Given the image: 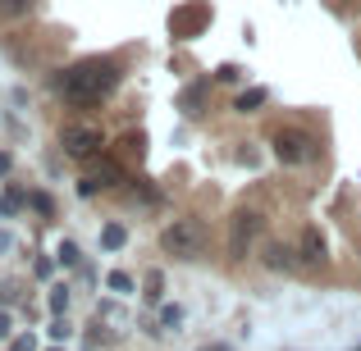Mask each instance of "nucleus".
Masks as SVG:
<instances>
[{
  "label": "nucleus",
  "mask_w": 361,
  "mask_h": 351,
  "mask_svg": "<svg viewBox=\"0 0 361 351\" xmlns=\"http://www.w3.org/2000/svg\"><path fill=\"white\" fill-rule=\"evenodd\" d=\"M123 242H128V233H123V224H106V229H101V246H106V251H119Z\"/></svg>",
  "instance_id": "nucleus-9"
},
{
  "label": "nucleus",
  "mask_w": 361,
  "mask_h": 351,
  "mask_svg": "<svg viewBox=\"0 0 361 351\" xmlns=\"http://www.w3.org/2000/svg\"><path fill=\"white\" fill-rule=\"evenodd\" d=\"M27 5H32V0H0V14L18 18V14H27Z\"/></svg>",
  "instance_id": "nucleus-14"
},
{
  "label": "nucleus",
  "mask_w": 361,
  "mask_h": 351,
  "mask_svg": "<svg viewBox=\"0 0 361 351\" xmlns=\"http://www.w3.org/2000/svg\"><path fill=\"white\" fill-rule=\"evenodd\" d=\"M261 106H265V87H252V91H243V96L233 101L238 115H252V110H261Z\"/></svg>",
  "instance_id": "nucleus-8"
},
{
  "label": "nucleus",
  "mask_w": 361,
  "mask_h": 351,
  "mask_svg": "<svg viewBox=\"0 0 361 351\" xmlns=\"http://www.w3.org/2000/svg\"><path fill=\"white\" fill-rule=\"evenodd\" d=\"M202 351H233L229 343H211V347H202Z\"/></svg>",
  "instance_id": "nucleus-22"
},
{
  "label": "nucleus",
  "mask_w": 361,
  "mask_h": 351,
  "mask_svg": "<svg viewBox=\"0 0 361 351\" xmlns=\"http://www.w3.org/2000/svg\"><path fill=\"white\" fill-rule=\"evenodd\" d=\"M9 210H14V201H5V196H0V219H5Z\"/></svg>",
  "instance_id": "nucleus-21"
},
{
  "label": "nucleus",
  "mask_w": 361,
  "mask_h": 351,
  "mask_svg": "<svg viewBox=\"0 0 361 351\" xmlns=\"http://www.w3.org/2000/svg\"><path fill=\"white\" fill-rule=\"evenodd\" d=\"M106 288H110V292H119V297H128V292H133V279H128L123 269H115V274L106 279Z\"/></svg>",
  "instance_id": "nucleus-10"
},
{
  "label": "nucleus",
  "mask_w": 361,
  "mask_h": 351,
  "mask_svg": "<svg viewBox=\"0 0 361 351\" xmlns=\"http://www.w3.org/2000/svg\"><path fill=\"white\" fill-rule=\"evenodd\" d=\"M302 260H311V264H320V260H325V237H320L316 229H307V233H302Z\"/></svg>",
  "instance_id": "nucleus-6"
},
{
  "label": "nucleus",
  "mask_w": 361,
  "mask_h": 351,
  "mask_svg": "<svg viewBox=\"0 0 361 351\" xmlns=\"http://www.w3.org/2000/svg\"><path fill=\"white\" fill-rule=\"evenodd\" d=\"M9 251H14V233L0 229V255H9Z\"/></svg>",
  "instance_id": "nucleus-18"
},
{
  "label": "nucleus",
  "mask_w": 361,
  "mask_h": 351,
  "mask_svg": "<svg viewBox=\"0 0 361 351\" xmlns=\"http://www.w3.org/2000/svg\"><path fill=\"white\" fill-rule=\"evenodd\" d=\"M142 297L160 301V297H165V279H160V274H147V292H142Z\"/></svg>",
  "instance_id": "nucleus-11"
},
{
  "label": "nucleus",
  "mask_w": 361,
  "mask_h": 351,
  "mask_svg": "<svg viewBox=\"0 0 361 351\" xmlns=\"http://www.w3.org/2000/svg\"><path fill=\"white\" fill-rule=\"evenodd\" d=\"M51 351H60V347H51Z\"/></svg>",
  "instance_id": "nucleus-23"
},
{
  "label": "nucleus",
  "mask_w": 361,
  "mask_h": 351,
  "mask_svg": "<svg viewBox=\"0 0 361 351\" xmlns=\"http://www.w3.org/2000/svg\"><path fill=\"white\" fill-rule=\"evenodd\" d=\"M256 233H261V215H252V210L233 215V233H229V255H233V260H243V255H247V246H252Z\"/></svg>",
  "instance_id": "nucleus-5"
},
{
  "label": "nucleus",
  "mask_w": 361,
  "mask_h": 351,
  "mask_svg": "<svg viewBox=\"0 0 361 351\" xmlns=\"http://www.w3.org/2000/svg\"><path fill=\"white\" fill-rule=\"evenodd\" d=\"M51 338H55V343H64V338H69V324H64L60 315H55V324H51Z\"/></svg>",
  "instance_id": "nucleus-17"
},
{
  "label": "nucleus",
  "mask_w": 361,
  "mask_h": 351,
  "mask_svg": "<svg viewBox=\"0 0 361 351\" xmlns=\"http://www.w3.org/2000/svg\"><path fill=\"white\" fill-rule=\"evenodd\" d=\"M55 87H60V96L69 106H97V101H106L119 87V64L115 60H82L73 69H64L55 78Z\"/></svg>",
  "instance_id": "nucleus-1"
},
{
  "label": "nucleus",
  "mask_w": 361,
  "mask_h": 351,
  "mask_svg": "<svg viewBox=\"0 0 361 351\" xmlns=\"http://www.w3.org/2000/svg\"><path fill=\"white\" fill-rule=\"evenodd\" d=\"M9 351H37V338L32 333H18L14 343H9Z\"/></svg>",
  "instance_id": "nucleus-15"
},
{
  "label": "nucleus",
  "mask_w": 361,
  "mask_h": 351,
  "mask_svg": "<svg viewBox=\"0 0 361 351\" xmlns=\"http://www.w3.org/2000/svg\"><path fill=\"white\" fill-rule=\"evenodd\" d=\"M160 319L174 328V324H183V310H178V306H165V310H160Z\"/></svg>",
  "instance_id": "nucleus-16"
},
{
  "label": "nucleus",
  "mask_w": 361,
  "mask_h": 351,
  "mask_svg": "<svg viewBox=\"0 0 361 351\" xmlns=\"http://www.w3.org/2000/svg\"><path fill=\"white\" fill-rule=\"evenodd\" d=\"M274 160L279 165H307V160H316V141L298 128H283L274 132Z\"/></svg>",
  "instance_id": "nucleus-3"
},
{
  "label": "nucleus",
  "mask_w": 361,
  "mask_h": 351,
  "mask_svg": "<svg viewBox=\"0 0 361 351\" xmlns=\"http://www.w3.org/2000/svg\"><path fill=\"white\" fill-rule=\"evenodd\" d=\"M9 169H14V160H9V151H0V178H5Z\"/></svg>",
  "instance_id": "nucleus-20"
},
{
  "label": "nucleus",
  "mask_w": 361,
  "mask_h": 351,
  "mask_svg": "<svg viewBox=\"0 0 361 351\" xmlns=\"http://www.w3.org/2000/svg\"><path fill=\"white\" fill-rule=\"evenodd\" d=\"M51 310H55V315L69 310V288H51Z\"/></svg>",
  "instance_id": "nucleus-12"
},
{
  "label": "nucleus",
  "mask_w": 361,
  "mask_h": 351,
  "mask_svg": "<svg viewBox=\"0 0 361 351\" xmlns=\"http://www.w3.org/2000/svg\"><path fill=\"white\" fill-rule=\"evenodd\" d=\"M265 264H270V269H293V251L279 246V242H270L265 246Z\"/></svg>",
  "instance_id": "nucleus-7"
},
{
  "label": "nucleus",
  "mask_w": 361,
  "mask_h": 351,
  "mask_svg": "<svg viewBox=\"0 0 361 351\" xmlns=\"http://www.w3.org/2000/svg\"><path fill=\"white\" fill-rule=\"evenodd\" d=\"M9 328H14V319H9L5 310H0V343H5V338H9Z\"/></svg>",
  "instance_id": "nucleus-19"
},
{
  "label": "nucleus",
  "mask_w": 361,
  "mask_h": 351,
  "mask_svg": "<svg viewBox=\"0 0 361 351\" xmlns=\"http://www.w3.org/2000/svg\"><path fill=\"white\" fill-rule=\"evenodd\" d=\"M60 146L69 151L73 160H92L101 151V128H92V123H69V128L60 132Z\"/></svg>",
  "instance_id": "nucleus-4"
},
{
  "label": "nucleus",
  "mask_w": 361,
  "mask_h": 351,
  "mask_svg": "<svg viewBox=\"0 0 361 351\" xmlns=\"http://www.w3.org/2000/svg\"><path fill=\"white\" fill-rule=\"evenodd\" d=\"M160 246H165L174 260H197L202 246H206V224L202 219H174V224H165Z\"/></svg>",
  "instance_id": "nucleus-2"
},
{
  "label": "nucleus",
  "mask_w": 361,
  "mask_h": 351,
  "mask_svg": "<svg viewBox=\"0 0 361 351\" xmlns=\"http://www.w3.org/2000/svg\"><path fill=\"white\" fill-rule=\"evenodd\" d=\"M78 260H82V255H78V242H60V264H69V269H73Z\"/></svg>",
  "instance_id": "nucleus-13"
}]
</instances>
